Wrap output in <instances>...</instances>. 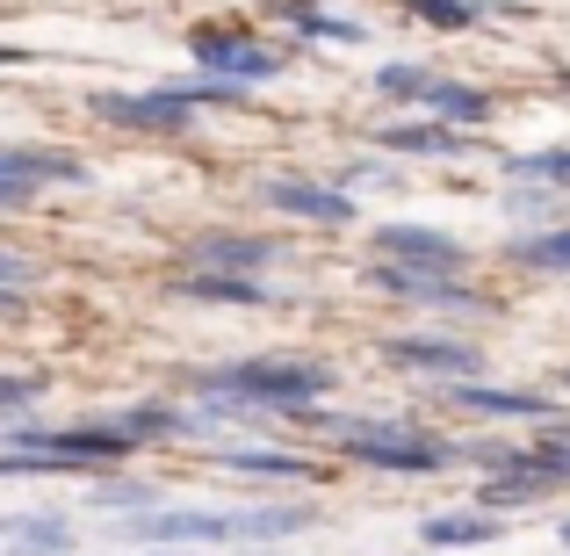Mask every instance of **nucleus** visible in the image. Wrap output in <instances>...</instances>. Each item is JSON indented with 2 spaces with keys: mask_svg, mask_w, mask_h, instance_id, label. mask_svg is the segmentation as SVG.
<instances>
[{
  "mask_svg": "<svg viewBox=\"0 0 570 556\" xmlns=\"http://www.w3.org/2000/svg\"><path fill=\"white\" fill-rule=\"evenodd\" d=\"M188 58H195V72L232 80V87L282 80V51H275V43H261L253 29H232V22H195L188 29Z\"/></svg>",
  "mask_w": 570,
  "mask_h": 556,
  "instance_id": "obj_4",
  "label": "nucleus"
},
{
  "mask_svg": "<svg viewBox=\"0 0 570 556\" xmlns=\"http://www.w3.org/2000/svg\"><path fill=\"white\" fill-rule=\"evenodd\" d=\"M333 448L347 462H368V470H390V477H433L455 462V448L441 433L412 427V419H383V412H362V419H340L333 427Z\"/></svg>",
  "mask_w": 570,
  "mask_h": 556,
  "instance_id": "obj_3",
  "label": "nucleus"
},
{
  "mask_svg": "<svg viewBox=\"0 0 570 556\" xmlns=\"http://www.w3.org/2000/svg\"><path fill=\"white\" fill-rule=\"evenodd\" d=\"M195 390L232 398V404H246V412H289L296 419L333 390V362H318V354H246V362L203 369Z\"/></svg>",
  "mask_w": 570,
  "mask_h": 556,
  "instance_id": "obj_2",
  "label": "nucleus"
},
{
  "mask_svg": "<svg viewBox=\"0 0 570 556\" xmlns=\"http://www.w3.org/2000/svg\"><path fill=\"white\" fill-rule=\"evenodd\" d=\"M376 261H404V267H441V275H462L470 267V246L441 224H376Z\"/></svg>",
  "mask_w": 570,
  "mask_h": 556,
  "instance_id": "obj_8",
  "label": "nucleus"
},
{
  "mask_svg": "<svg viewBox=\"0 0 570 556\" xmlns=\"http://www.w3.org/2000/svg\"><path fill=\"white\" fill-rule=\"evenodd\" d=\"M80 535L58 506H37V514H8L0 520V556H72Z\"/></svg>",
  "mask_w": 570,
  "mask_h": 556,
  "instance_id": "obj_12",
  "label": "nucleus"
},
{
  "mask_svg": "<svg viewBox=\"0 0 570 556\" xmlns=\"http://www.w3.org/2000/svg\"><path fill=\"white\" fill-rule=\"evenodd\" d=\"M557 543H563V549H570V520H563V528H557Z\"/></svg>",
  "mask_w": 570,
  "mask_h": 556,
  "instance_id": "obj_34",
  "label": "nucleus"
},
{
  "mask_svg": "<svg viewBox=\"0 0 570 556\" xmlns=\"http://www.w3.org/2000/svg\"><path fill=\"white\" fill-rule=\"evenodd\" d=\"M433 80H441V72L419 66V58H390V66H376V95L383 101H426Z\"/></svg>",
  "mask_w": 570,
  "mask_h": 556,
  "instance_id": "obj_24",
  "label": "nucleus"
},
{
  "mask_svg": "<svg viewBox=\"0 0 570 556\" xmlns=\"http://www.w3.org/2000/svg\"><path fill=\"white\" fill-rule=\"evenodd\" d=\"M419 556H433V549H419Z\"/></svg>",
  "mask_w": 570,
  "mask_h": 556,
  "instance_id": "obj_36",
  "label": "nucleus"
},
{
  "mask_svg": "<svg viewBox=\"0 0 570 556\" xmlns=\"http://www.w3.org/2000/svg\"><path fill=\"white\" fill-rule=\"evenodd\" d=\"M563 390H570V369H563Z\"/></svg>",
  "mask_w": 570,
  "mask_h": 556,
  "instance_id": "obj_35",
  "label": "nucleus"
},
{
  "mask_svg": "<svg viewBox=\"0 0 570 556\" xmlns=\"http://www.w3.org/2000/svg\"><path fill=\"white\" fill-rule=\"evenodd\" d=\"M505 535L499 514H484V506H448V514H426L419 520V549L448 556V549H491Z\"/></svg>",
  "mask_w": 570,
  "mask_h": 556,
  "instance_id": "obj_14",
  "label": "nucleus"
},
{
  "mask_svg": "<svg viewBox=\"0 0 570 556\" xmlns=\"http://www.w3.org/2000/svg\"><path fill=\"white\" fill-rule=\"evenodd\" d=\"M87 109H95L101 124H116V130H153V138H188V130H195V101L174 80L145 87V95H116V87H101Z\"/></svg>",
  "mask_w": 570,
  "mask_h": 556,
  "instance_id": "obj_5",
  "label": "nucleus"
},
{
  "mask_svg": "<svg viewBox=\"0 0 570 556\" xmlns=\"http://www.w3.org/2000/svg\"><path fill=\"white\" fill-rule=\"evenodd\" d=\"M368 282H376L383 296H397V304H426V311H491L484 290H470L462 275H441V267L376 261V267H368Z\"/></svg>",
  "mask_w": 570,
  "mask_h": 556,
  "instance_id": "obj_7",
  "label": "nucleus"
},
{
  "mask_svg": "<svg viewBox=\"0 0 570 556\" xmlns=\"http://www.w3.org/2000/svg\"><path fill=\"white\" fill-rule=\"evenodd\" d=\"M376 153H390V159H470L476 130H455L441 116H404V124L376 130Z\"/></svg>",
  "mask_w": 570,
  "mask_h": 556,
  "instance_id": "obj_10",
  "label": "nucleus"
},
{
  "mask_svg": "<svg viewBox=\"0 0 570 556\" xmlns=\"http://www.w3.org/2000/svg\"><path fill=\"white\" fill-rule=\"evenodd\" d=\"M513 267H534V275H570V224H549V232L513 238Z\"/></svg>",
  "mask_w": 570,
  "mask_h": 556,
  "instance_id": "obj_22",
  "label": "nucleus"
},
{
  "mask_svg": "<svg viewBox=\"0 0 570 556\" xmlns=\"http://www.w3.org/2000/svg\"><path fill=\"white\" fill-rule=\"evenodd\" d=\"M22 58H29L22 43H0V66H22Z\"/></svg>",
  "mask_w": 570,
  "mask_h": 556,
  "instance_id": "obj_32",
  "label": "nucleus"
},
{
  "mask_svg": "<svg viewBox=\"0 0 570 556\" xmlns=\"http://www.w3.org/2000/svg\"><path fill=\"white\" fill-rule=\"evenodd\" d=\"M549 491H557V477L534 462V448L528 456L513 448V456L499 462V477H476V506H484V514H528V506H542Z\"/></svg>",
  "mask_w": 570,
  "mask_h": 556,
  "instance_id": "obj_11",
  "label": "nucleus"
},
{
  "mask_svg": "<svg viewBox=\"0 0 570 556\" xmlns=\"http://www.w3.org/2000/svg\"><path fill=\"white\" fill-rule=\"evenodd\" d=\"M37 398H43V375H29V369H0V419H22Z\"/></svg>",
  "mask_w": 570,
  "mask_h": 556,
  "instance_id": "obj_26",
  "label": "nucleus"
},
{
  "mask_svg": "<svg viewBox=\"0 0 570 556\" xmlns=\"http://www.w3.org/2000/svg\"><path fill=\"white\" fill-rule=\"evenodd\" d=\"M37 282H43V267L29 261V253L0 246V290H37Z\"/></svg>",
  "mask_w": 570,
  "mask_h": 556,
  "instance_id": "obj_29",
  "label": "nucleus"
},
{
  "mask_svg": "<svg viewBox=\"0 0 570 556\" xmlns=\"http://www.w3.org/2000/svg\"><path fill=\"white\" fill-rule=\"evenodd\" d=\"M534 462H542L557 485H570V427H563V419H549V427H542V441H534Z\"/></svg>",
  "mask_w": 570,
  "mask_h": 556,
  "instance_id": "obj_27",
  "label": "nucleus"
},
{
  "mask_svg": "<svg viewBox=\"0 0 570 556\" xmlns=\"http://www.w3.org/2000/svg\"><path fill=\"white\" fill-rule=\"evenodd\" d=\"M318 528V506H153V514H124L116 543L130 549H238V543H289V535Z\"/></svg>",
  "mask_w": 570,
  "mask_h": 556,
  "instance_id": "obj_1",
  "label": "nucleus"
},
{
  "mask_svg": "<svg viewBox=\"0 0 570 556\" xmlns=\"http://www.w3.org/2000/svg\"><path fill=\"white\" fill-rule=\"evenodd\" d=\"M383 182H397V174H390V153L383 159H347V167H340V188H383Z\"/></svg>",
  "mask_w": 570,
  "mask_h": 556,
  "instance_id": "obj_30",
  "label": "nucleus"
},
{
  "mask_svg": "<svg viewBox=\"0 0 570 556\" xmlns=\"http://www.w3.org/2000/svg\"><path fill=\"white\" fill-rule=\"evenodd\" d=\"M14 304H22V290H0V311H14Z\"/></svg>",
  "mask_w": 570,
  "mask_h": 556,
  "instance_id": "obj_33",
  "label": "nucleus"
},
{
  "mask_svg": "<svg viewBox=\"0 0 570 556\" xmlns=\"http://www.w3.org/2000/svg\"><path fill=\"white\" fill-rule=\"evenodd\" d=\"M29 203H37V188H22V182L0 174V209H29Z\"/></svg>",
  "mask_w": 570,
  "mask_h": 556,
  "instance_id": "obj_31",
  "label": "nucleus"
},
{
  "mask_svg": "<svg viewBox=\"0 0 570 556\" xmlns=\"http://www.w3.org/2000/svg\"><path fill=\"white\" fill-rule=\"evenodd\" d=\"M267 209H282V217L296 224H354V195L340 182H311V174H275V182H261Z\"/></svg>",
  "mask_w": 570,
  "mask_h": 556,
  "instance_id": "obj_9",
  "label": "nucleus"
},
{
  "mask_svg": "<svg viewBox=\"0 0 570 556\" xmlns=\"http://www.w3.org/2000/svg\"><path fill=\"white\" fill-rule=\"evenodd\" d=\"M499 167H505V182H542V188L570 195V145H542V153H505Z\"/></svg>",
  "mask_w": 570,
  "mask_h": 556,
  "instance_id": "obj_23",
  "label": "nucleus"
},
{
  "mask_svg": "<svg viewBox=\"0 0 570 556\" xmlns=\"http://www.w3.org/2000/svg\"><path fill=\"white\" fill-rule=\"evenodd\" d=\"M174 296H188V304H232V311H261L267 304L261 275H217V267H188V275L174 282Z\"/></svg>",
  "mask_w": 570,
  "mask_h": 556,
  "instance_id": "obj_17",
  "label": "nucleus"
},
{
  "mask_svg": "<svg viewBox=\"0 0 570 556\" xmlns=\"http://www.w3.org/2000/svg\"><path fill=\"white\" fill-rule=\"evenodd\" d=\"M557 209V188H542V182H528V188H505V217H549Z\"/></svg>",
  "mask_w": 570,
  "mask_h": 556,
  "instance_id": "obj_28",
  "label": "nucleus"
},
{
  "mask_svg": "<svg viewBox=\"0 0 570 556\" xmlns=\"http://www.w3.org/2000/svg\"><path fill=\"white\" fill-rule=\"evenodd\" d=\"M275 261H282V246L261 232H209L188 246V267H217V275H261Z\"/></svg>",
  "mask_w": 570,
  "mask_h": 556,
  "instance_id": "obj_13",
  "label": "nucleus"
},
{
  "mask_svg": "<svg viewBox=\"0 0 570 556\" xmlns=\"http://www.w3.org/2000/svg\"><path fill=\"white\" fill-rule=\"evenodd\" d=\"M404 14H419V22H433V29H470L476 14V0H404Z\"/></svg>",
  "mask_w": 570,
  "mask_h": 556,
  "instance_id": "obj_25",
  "label": "nucleus"
},
{
  "mask_svg": "<svg viewBox=\"0 0 570 556\" xmlns=\"http://www.w3.org/2000/svg\"><path fill=\"white\" fill-rule=\"evenodd\" d=\"M0 174L22 182V188H51V182L87 188V159L58 153V145H0Z\"/></svg>",
  "mask_w": 570,
  "mask_h": 556,
  "instance_id": "obj_15",
  "label": "nucleus"
},
{
  "mask_svg": "<svg viewBox=\"0 0 570 556\" xmlns=\"http://www.w3.org/2000/svg\"><path fill=\"white\" fill-rule=\"evenodd\" d=\"M376 354L390 369L433 375V383H470V375H484V348H470V340H455V333H390Z\"/></svg>",
  "mask_w": 570,
  "mask_h": 556,
  "instance_id": "obj_6",
  "label": "nucleus"
},
{
  "mask_svg": "<svg viewBox=\"0 0 570 556\" xmlns=\"http://www.w3.org/2000/svg\"><path fill=\"white\" fill-rule=\"evenodd\" d=\"M275 14L296 29V37H311V43H368V22H354V14H325L318 0H275Z\"/></svg>",
  "mask_w": 570,
  "mask_h": 556,
  "instance_id": "obj_18",
  "label": "nucleus"
},
{
  "mask_svg": "<svg viewBox=\"0 0 570 556\" xmlns=\"http://www.w3.org/2000/svg\"><path fill=\"white\" fill-rule=\"evenodd\" d=\"M87 506L124 520V514H153V506H167V491L145 485V477H95V485H87Z\"/></svg>",
  "mask_w": 570,
  "mask_h": 556,
  "instance_id": "obj_21",
  "label": "nucleus"
},
{
  "mask_svg": "<svg viewBox=\"0 0 570 556\" xmlns=\"http://www.w3.org/2000/svg\"><path fill=\"white\" fill-rule=\"evenodd\" d=\"M217 462L232 477H289V485H296V477H318V470H311V456H289V448H232V441H224Z\"/></svg>",
  "mask_w": 570,
  "mask_h": 556,
  "instance_id": "obj_20",
  "label": "nucleus"
},
{
  "mask_svg": "<svg viewBox=\"0 0 570 556\" xmlns=\"http://www.w3.org/2000/svg\"><path fill=\"white\" fill-rule=\"evenodd\" d=\"M419 109L441 116V124H455V130H484L491 124V95H484V87H470V80H448V72L433 80V95L419 101Z\"/></svg>",
  "mask_w": 570,
  "mask_h": 556,
  "instance_id": "obj_19",
  "label": "nucleus"
},
{
  "mask_svg": "<svg viewBox=\"0 0 570 556\" xmlns=\"http://www.w3.org/2000/svg\"><path fill=\"white\" fill-rule=\"evenodd\" d=\"M455 390V404L462 412H476V419H534V427H549L557 419V398H542V390H499V383H448Z\"/></svg>",
  "mask_w": 570,
  "mask_h": 556,
  "instance_id": "obj_16",
  "label": "nucleus"
}]
</instances>
